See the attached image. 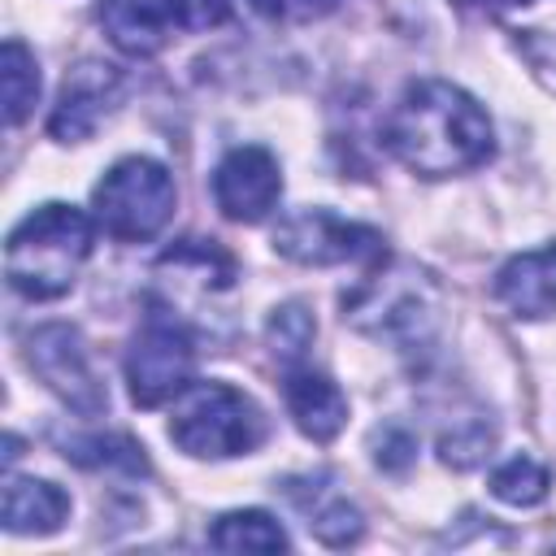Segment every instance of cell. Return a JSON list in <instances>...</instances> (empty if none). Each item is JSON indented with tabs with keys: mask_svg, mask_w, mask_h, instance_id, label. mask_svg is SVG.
Returning <instances> with one entry per match:
<instances>
[{
	"mask_svg": "<svg viewBox=\"0 0 556 556\" xmlns=\"http://www.w3.org/2000/svg\"><path fill=\"white\" fill-rule=\"evenodd\" d=\"M282 195V174L269 148L243 143L222 156L213 169V200L230 222H265Z\"/></svg>",
	"mask_w": 556,
	"mask_h": 556,
	"instance_id": "10",
	"label": "cell"
},
{
	"mask_svg": "<svg viewBox=\"0 0 556 556\" xmlns=\"http://www.w3.org/2000/svg\"><path fill=\"white\" fill-rule=\"evenodd\" d=\"M208 547H217V552H287L291 539L269 513L239 508V513H226V517L213 521Z\"/></svg>",
	"mask_w": 556,
	"mask_h": 556,
	"instance_id": "19",
	"label": "cell"
},
{
	"mask_svg": "<svg viewBox=\"0 0 556 556\" xmlns=\"http://www.w3.org/2000/svg\"><path fill=\"white\" fill-rule=\"evenodd\" d=\"M96 243V217L74 204H39L4 243V278L26 300H56L78 282Z\"/></svg>",
	"mask_w": 556,
	"mask_h": 556,
	"instance_id": "2",
	"label": "cell"
},
{
	"mask_svg": "<svg viewBox=\"0 0 556 556\" xmlns=\"http://www.w3.org/2000/svg\"><path fill=\"white\" fill-rule=\"evenodd\" d=\"M261 17H274V22H308V17H321L330 13L339 0H248Z\"/></svg>",
	"mask_w": 556,
	"mask_h": 556,
	"instance_id": "25",
	"label": "cell"
},
{
	"mask_svg": "<svg viewBox=\"0 0 556 556\" xmlns=\"http://www.w3.org/2000/svg\"><path fill=\"white\" fill-rule=\"evenodd\" d=\"M156 278L161 287L174 291H195V295H217L230 291L239 278V265L226 248H217L213 239H178L161 261H156Z\"/></svg>",
	"mask_w": 556,
	"mask_h": 556,
	"instance_id": "15",
	"label": "cell"
},
{
	"mask_svg": "<svg viewBox=\"0 0 556 556\" xmlns=\"http://www.w3.org/2000/svg\"><path fill=\"white\" fill-rule=\"evenodd\" d=\"M96 17L113 48L126 56H152L178 30L222 22L226 0H100Z\"/></svg>",
	"mask_w": 556,
	"mask_h": 556,
	"instance_id": "9",
	"label": "cell"
},
{
	"mask_svg": "<svg viewBox=\"0 0 556 556\" xmlns=\"http://www.w3.org/2000/svg\"><path fill=\"white\" fill-rule=\"evenodd\" d=\"M174 178L152 156H126L117 161L91 191V217L96 226L117 243H143L165 230L174 217Z\"/></svg>",
	"mask_w": 556,
	"mask_h": 556,
	"instance_id": "4",
	"label": "cell"
},
{
	"mask_svg": "<svg viewBox=\"0 0 556 556\" xmlns=\"http://www.w3.org/2000/svg\"><path fill=\"white\" fill-rule=\"evenodd\" d=\"M0 83H4V122L9 126L26 122L35 100H39V65H35V52L22 39H4Z\"/></svg>",
	"mask_w": 556,
	"mask_h": 556,
	"instance_id": "20",
	"label": "cell"
},
{
	"mask_svg": "<svg viewBox=\"0 0 556 556\" xmlns=\"http://www.w3.org/2000/svg\"><path fill=\"white\" fill-rule=\"evenodd\" d=\"M282 495L291 500V508L304 517V526L313 530V539H321L326 547H348L361 539L365 517L361 508L343 495L339 478L317 469V473H300V478H282Z\"/></svg>",
	"mask_w": 556,
	"mask_h": 556,
	"instance_id": "12",
	"label": "cell"
},
{
	"mask_svg": "<svg viewBox=\"0 0 556 556\" xmlns=\"http://www.w3.org/2000/svg\"><path fill=\"white\" fill-rule=\"evenodd\" d=\"M195 374V334L169 304H148L143 326L126 348V387L139 408H161L191 387Z\"/></svg>",
	"mask_w": 556,
	"mask_h": 556,
	"instance_id": "6",
	"label": "cell"
},
{
	"mask_svg": "<svg viewBox=\"0 0 556 556\" xmlns=\"http://www.w3.org/2000/svg\"><path fill=\"white\" fill-rule=\"evenodd\" d=\"M460 9H482V13H504V9H513L517 0H456Z\"/></svg>",
	"mask_w": 556,
	"mask_h": 556,
	"instance_id": "26",
	"label": "cell"
},
{
	"mask_svg": "<svg viewBox=\"0 0 556 556\" xmlns=\"http://www.w3.org/2000/svg\"><path fill=\"white\" fill-rule=\"evenodd\" d=\"M495 295L513 317H556V243L504 261V269L495 274Z\"/></svg>",
	"mask_w": 556,
	"mask_h": 556,
	"instance_id": "14",
	"label": "cell"
},
{
	"mask_svg": "<svg viewBox=\"0 0 556 556\" xmlns=\"http://www.w3.org/2000/svg\"><path fill=\"white\" fill-rule=\"evenodd\" d=\"M265 334H269V348H274V356L282 365H300V356L308 352V343L317 334V321H313V313L304 304H282V308H274Z\"/></svg>",
	"mask_w": 556,
	"mask_h": 556,
	"instance_id": "22",
	"label": "cell"
},
{
	"mask_svg": "<svg viewBox=\"0 0 556 556\" xmlns=\"http://www.w3.org/2000/svg\"><path fill=\"white\" fill-rule=\"evenodd\" d=\"M282 400H287V413L300 426V434L313 443H330L348 426V395L326 374H317L308 365H287Z\"/></svg>",
	"mask_w": 556,
	"mask_h": 556,
	"instance_id": "13",
	"label": "cell"
},
{
	"mask_svg": "<svg viewBox=\"0 0 556 556\" xmlns=\"http://www.w3.org/2000/svg\"><path fill=\"white\" fill-rule=\"evenodd\" d=\"M413 456H417V439H413L404 426H382V430L374 434V460H378V469L404 473V469L413 465Z\"/></svg>",
	"mask_w": 556,
	"mask_h": 556,
	"instance_id": "24",
	"label": "cell"
},
{
	"mask_svg": "<svg viewBox=\"0 0 556 556\" xmlns=\"http://www.w3.org/2000/svg\"><path fill=\"white\" fill-rule=\"evenodd\" d=\"M504 30L534 70L556 74V0H517L500 13Z\"/></svg>",
	"mask_w": 556,
	"mask_h": 556,
	"instance_id": "17",
	"label": "cell"
},
{
	"mask_svg": "<svg viewBox=\"0 0 556 556\" xmlns=\"http://www.w3.org/2000/svg\"><path fill=\"white\" fill-rule=\"evenodd\" d=\"M387 152L421 178L469 174L491 161L495 135L482 104L443 78L408 83L382 122Z\"/></svg>",
	"mask_w": 556,
	"mask_h": 556,
	"instance_id": "1",
	"label": "cell"
},
{
	"mask_svg": "<svg viewBox=\"0 0 556 556\" xmlns=\"http://www.w3.org/2000/svg\"><path fill=\"white\" fill-rule=\"evenodd\" d=\"M70 517V495L43 478H9L0 521L9 534H52Z\"/></svg>",
	"mask_w": 556,
	"mask_h": 556,
	"instance_id": "16",
	"label": "cell"
},
{
	"mask_svg": "<svg viewBox=\"0 0 556 556\" xmlns=\"http://www.w3.org/2000/svg\"><path fill=\"white\" fill-rule=\"evenodd\" d=\"M61 456L83 465V469H109V473H130L148 478V456L130 434H65Z\"/></svg>",
	"mask_w": 556,
	"mask_h": 556,
	"instance_id": "18",
	"label": "cell"
},
{
	"mask_svg": "<svg viewBox=\"0 0 556 556\" xmlns=\"http://www.w3.org/2000/svg\"><path fill=\"white\" fill-rule=\"evenodd\" d=\"M547 486H552L547 469L539 460H530V456H508L491 473V495L504 500V504H513V508H530V504L547 500Z\"/></svg>",
	"mask_w": 556,
	"mask_h": 556,
	"instance_id": "21",
	"label": "cell"
},
{
	"mask_svg": "<svg viewBox=\"0 0 556 556\" xmlns=\"http://www.w3.org/2000/svg\"><path fill=\"white\" fill-rule=\"evenodd\" d=\"M343 317L374 334L387 339L395 348H417L430 339L434 330V287L426 282V274L400 265V269H369V278H361V287L352 295H343Z\"/></svg>",
	"mask_w": 556,
	"mask_h": 556,
	"instance_id": "5",
	"label": "cell"
},
{
	"mask_svg": "<svg viewBox=\"0 0 556 556\" xmlns=\"http://www.w3.org/2000/svg\"><path fill=\"white\" fill-rule=\"evenodd\" d=\"M26 365L74 413L96 417L109 408V391L91 365V352H87V339L78 334V326H65V321L35 326L26 334Z\"/></svg>",
	"mask_w": 556,
	"mask_h": 556,
	"instance_id": "8",
	"label": "cell"
},
{
	"mask_svg": "<svg viewBox=\"0 0 556 556\" xmlns=\"http://www.w3.org/2000/svg\"><path fill=\"white\" fill-rule=\"evenodd\" d=\"M491 447H495V426L482 421V417H465V421H456L452 430L439 434V456L452 469H473Z\"/></svg>",
	"mask_w": 556,
	"mask_h": 556,
	"instance_id": "23",
	"label": "cell"
},
{
	"mask_svg": "<svg viewBox=\"0 0 556 556\" xmlns=\"http://www.w3.org/2000/svg\"><path fill=\"white\" fill-rule=\"evenodd\" d=\"M265 413L230 382H191L169 417V439L195 460L248 456L265 443Z\"/></svg>",
	"mask_w": 556,
	"mask_h": 556,
	"instance_id": "3",
	"label": "cell"
},
{
	"mask_svg": "<svg viewBox=\"0 0 556 556\" xmlns=\"http://www.w3.org/2000/svg\"><path fill=\"white\" fill-rule=\"evenodd\" d=\"M274 252L295 265H387V239L374 226L348 222L330 208H295L274 226Z\"/></svg>",
	"mask_w": 556,
	"mask_h": 556,
	"instance_id": "7",
	"label": "cell"
},
{
	"mask_svg": "<svg viewBox=\"0 0 556 556\" xmlns=\"http://www.w3.org/2000/svg\"><path fill=\"white\" fill-rule=\"evenodd\" d=\"M117 100H122V70L104 61H78L61 83L56 109L48 117V135L61 143H78L109 117Z\"/></svg>",
	"mask_w": 556,
	"mask_h": 556,
	"instance_id": "11",
	"label": "cell"
}]
</instances>
